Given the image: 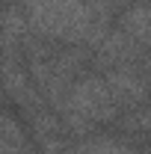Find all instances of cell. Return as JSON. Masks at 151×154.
Returning a JSON list of instances; mask_svg holds the SVG:
<instances>
[{
    "instance_id": "6da1fadb",
    "label": "cell",
    "mask_w": 151,
    "mask_h": 154,
    "mask_svg": "<svg viewBox=\"0 0 151 154\" xmlns=\"http://www.w3.org/2000/svg\"><path fill=\"white\" fill-rule=\"evenodd\" d=\"M71 110L89 122H101V119H110L116 113V95L110 92L107 83L92 77V80H83L71 92Z\"/></svg>"
},
{
    "instance_id": "7a4b0ae2",
    "label": "cell",
    "mask_w": 151,
    "mask_h": 154,
    "mask_svg": "<svg viewBox=\"0 0 151 154\" xmlns=\"http://www.w3.org/2000/svg\"><path fill=\"white\" fill-rule=\"evenodd\" d=\"M125 36L151 45V3H139L125 15Z\"/></svg>"
},
{
    "instance_id": "3957f363",
    "label": "cell",
    "mask_w": 151,
    "mask_h": 154,
    "mask_svg": "<svg viewBox=\"0 0 151 154\" xmlns=\"http://www.w3.org/2000/svg\"><path fill=\"white\" fill-rule=\"evenodd\" d=\"M77 154H133L131 145H125V142H119L113 136H98L92 142H86V145H80Z\"/></svg>"
}]
</instances>
